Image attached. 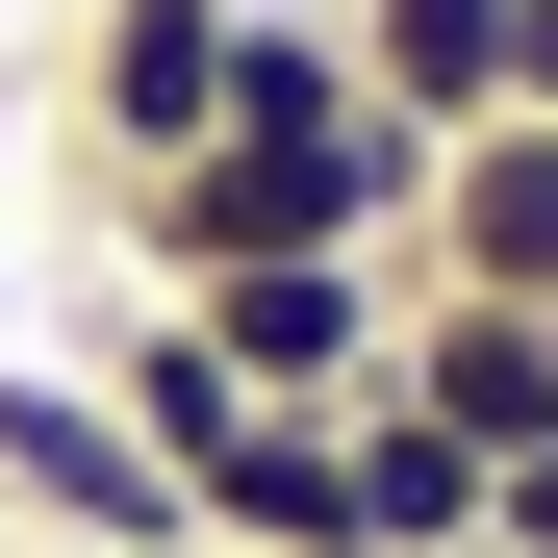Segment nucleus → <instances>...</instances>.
I'll list each match as a JSON object with an SVG mask.
<instances>
[{"mask_svg": "<svg viewBox=\"0 0 558 558\" xmlns=\"http://www.w3.org/2000/svg\"><path fill=\"white\" fill-rule=\"evenodd\" d=\"M0 533H76V558H204L153 483V432L76 381V355H0Z\"/></svg>", "mask_w": 558, "mask_h": 558, "instance_id": "nucleus-1", "label": "nucleus"}, {"mask_svg": "<svg viewBox=\"0 0 558 558\" xmlns=\"http://www.w3.org/2000/svg\"><path fill=\"white\" fill-rule=\"evenodd\" d=\"M178 330H204L254 407H355V381L407 355V254H254V279H178Z\"/></svg>", "mask_w": 558, "mask_h": 558, "instance_id": "nucleus-2", "label": "nucleus"}, {"mask_svg": "<svg viewBox=\"0 0 558 558\" xmlns=\"http://www.w3.org/2000/svg\"><path fill=\"white\" fill-rule=\"evenodd\" d=\"M51 128H76V178H153V153H204V128H229V0H76V51H51Z\"/></svg>", "mask_w": 558, "mask_h": 558, "instance_id": "nucleus-3", "label": "nucleus"}, {"mask_svg": "<svg viewBox=\"0 0 558 558\" xmlns=\"http://www.w3.org/2000/svg\"><path fill=\"white\" fill-rule=\"evenodd\" d=\"M407 279H432V305H558V128H533V102H508V128H432Z\"/></svg>", "mask_w": 558, "mask_h": 558, "instance_id": "nucleus-4", "label": "nucleus"}, {"mask_svg": "<svg viewBox=\"0 0 558 558\" xmlns=\"http://www.w3.org/2000/svg\"><path fill=\"white\" fill-rule=\"evenodd\" d=\"M381 381H407V407L508 483V457L558 432V330H533V305H432V279H407V355H381Z\"/></svg>", "mask_w": 558, "mask_h": 558, "instance_id": "nucleus-5", "label": "nucleus"}, {"mask_svg": "<svg viewBox=\"0 0 558 558\" xmlns=\"http://www.w3.org/2000/svg\"><path fill=\"white\" fill-rule=\"evenodd\" d=\"M330 26H355V102H381L407 153L432 128H508V26L533 0H330Z\"/></svg>", "mask_w": 558, "mask_h": 558, "instance_id": "nucleus-6", "label": "nucleus"}, {"mask_svg": "<svg viewBox=\"0 0 558 558\" xmlns=\"http://www.w3.org/2000/svg\"><path fill=\"white\" fill-rule=\"evenodd\" d=\"M330 457H355V558H483V457H457L407 381H355V407H330Z\"/></svg>", "mask_w": 558, "mask_h": 558, "instance_id": "nucleus-7", "label": "nucleus"}, {"mask_svg": "<svg viewBox=\"0 0 558 558\" xmlns=\"http://www.w3.org/2000/svg\"><path fill=\"white\" fill-rule=\"evenodd\" d=\"M483 558H558V432H533L508 483H483Z\"/></svg>", "mask_w": 558, "mask_h": 558, "instance_id": "nucleus-8", "label": "nucleus"}, {"mask_svg": "<svg viewBox=\"0 0 558 558\" xmlns=\"http://www.w3.org/2000/svg\"><path fill=\"white\" fill-rule=\"evenodd\" d=\"M0 558H76V533H0Z\"/></svg>", "mask_w": 558, "mask_h": 558, "instance_id": "nucleus-9", "label": "nucleus"}, {"mask_svg": "<svg viewBox=\"0 0 558 558\" xmlns=\"http://www.w3.org/2000/svg\"><path fill=\"white\" fill-rule=\"evenodd\" d=\"M533 330H558V305H533Z\"/></svg>", "mask_w": 558, "mask_h": 558, "instance_id": "nucleus-10", "label": "nucleus"}]
</instances>
